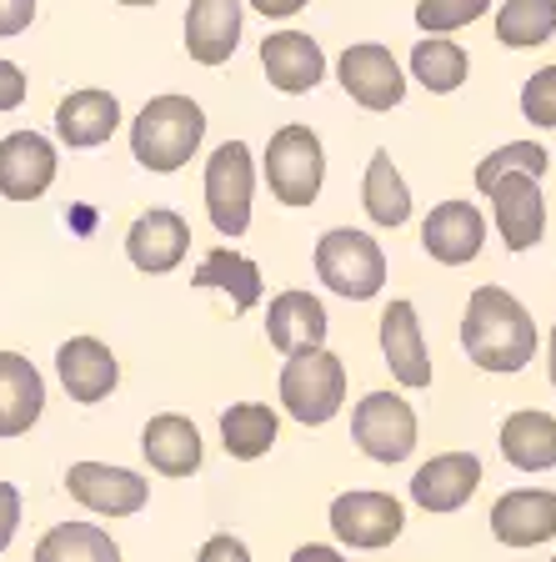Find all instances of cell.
Listing matches in <instances>:
<instances>
[{
	"label": "cell",
	"mask_w": 556,
	"mask_h": 562,
	"mask_svg": "<svg viewBox=\"0 0 556 562\" xmlns=\"http://www.w3.org/2000/svg\"><path fill=\"white\" fill-rule=\"evenodd\" d=\"M462 347L481 372H522L536 357V322L501 286H476L462 312Z\"/></svg>",
	"instance_id": "6da1fadb"
},
{
	"label": "cell",
	"mask_w": 556,
	"mask_h": 562,
	"mask_svg": "<svg viewBox=\"0 0 556 562\" xmlns=\"http://www.w3.org/2000/svg\"><path fill=\"white\" fill-rule=\"evenodd\" d=\"M201 136H206V116H201V105L191 95H156L131 121V156L146 171L166 176V171H181L196 156Z\"/></svg>",
	"instance_id": "7a4b0ae2"
},
{
	"label": "cell",
	"mask_w": 556,
	"mask_h": 562,
	"mask_svg": "<svg viewBox=\"0 0 556 562\" xmlns=\"http://www.w3.org/2000/svg\"><path fill=\"white\" fill-rule=\"evenodd\" d=\"M281 402L306 427H321V422L337 417L341 402H347V367H341L337 351L311 347L286 357V367H281Z\"/></svg>",
	"instance_id": "3957f363"
},
{
	"label": "cell",
	"mask_w": 556,
	"mask_h": 562,
	"mask_svg": "<svg viewBox=\"0 0 556 562\" xmlns=\"http://www.w3.org/2000/svg\"><path fill=\"white\" fill-rule=\"evenodd\" d=\"M316 277L347 302H371L386 286V257L366 232L337 226L316 241Z\"/></svg>",
	"instance_id": "277c9868"
},
{
	"label": "cell",
	"mask_w": 556,
	"mask_h": 562,
	"mask_svg": "<svg viewBox=\"0 0 556 562\" xmlns=\"http://www.w3.org/2000/svg\"><path fill=\"white\" fill-rule=\"evenodd\" d=\"M326 181V151L311 126H281L266 146V187L281 206H311Z\"/></svg>",
	"instance_id": "5b68a950"
},
{
	"label": "cell",
	"mask_w": 556,
	"mask_h": 562,
	"mask_svg": "<svg viewBox=\"0 0 556 562\" xmlns=\"http://www.w3.org/2000/svg\"><path fill=\"white\" fill-rule=\"evenodd\" d=\"M251 187H256V166L246 140H226L216 146V156L206 161V211L211 226L220 236H241L251 226Z\"/></svg>",
	"instance_id": "8992f818"
},
{
	"label": "cell",
	"mask_w": 556,
	"mask_h": 562,
	"mask_svg": "<svg viewBox=\"0 0 556 562\" xmlns=\"http://www.w3.org/2000/svg\"><path fill=\"white\" fill-rule=\"evenodd\" d=\"M351 437L371 462H406L417 447V412L396 392H366L351 412Z\"/></svg>",
	"instance_id": "52a82bcc"
},
{
	"label": "cell",
	"mask_w": 556,
	"mask_h": 562,
	"mask_svg": "<svg viewBox=\"0 0 556 562\" xmlns=\"http://www.w3.org/2000/svg\"><path fill=\"white\" fill-rule=\"evenodd\" d=\"M337 76L361 111H392V105H401V95H406L401 66H396V56L386 46H376V41H361V46L341 50Z\"/></svg>",
	"instance_id": "ba28073f"
},
{
	"label": "cell",
	"mask_w": 556,
	"mask_h": 562,
	"mask_svg": "<svg viewBox=\"0 0 556 562\" xmlns=\"http://www.w3.org/2000/svg\"><path fill=\"white\" fill-rule=\"evenodd\" d=\"M401 527H406V513L386 492H341L337 503H331V532L347 548L376 552L401 538Z\"/></svg>",
	"instance_id": "9c48e42d"
},
{
	"label": "cell",
	"mask_w": 556,
	"mask_h": 562,
	"mask_svg": "<svg viewBox=\"0 0 556 562\" xmlns=\"http://www.w3.org/2000/svg\"><path fill=\"white\" fill-rule=\"evenodd\" d=\"M536 181H542V176H532V171H507L497 187L487 191L507 251H532L546 232V201H542Z\"/></svg>",
	"instance_id": "30bf717a"
},
{
	"label": "cell",
	"mask_w": 556,
	"mask_h": 562,
	"mask_svg": "<svg viewBox=\"0 0 556 562\" xmlns=\"http://www.w3.org/2000/svg\"><path fill=\"white\" fill-rule=\"evenodd\" d=\"M66 492L101 517H131L151 497V487H146L136 472L111 468V462H76V468L66 472Z\"/></svg>",
	"instance_id": "8fae6325"
},
{
	"label": "cell",
	"mask_w": 556,
	"mask_h": 562,
	"mask_svg": "<svg viewBox=\"0 0 556 562\" xmlns=\"http://www.w3.org/2000/svg\"><path fill=\"white\" fill-rule=\"evenodd\" d=\"M481 241H487V216L472 206V201H441L421 222V246L427 257L441 267H466V261L481 257Z\"/></svg>",
	"instance_id": "7c38bea8"
},
{
	"label": "cell",
	"mask_w": 556,
	"mask_h": 562,
	"mask_svg": "<svg viewBox=\"0 0 556 562\" xmlns=\"http://www.w3.org/2000/svg\"><path fill=\"white\" fill-rule=\"evenodd\" d=\"M56 181V146L41 131H11L0 140V196L35 201Z\"/></svg>",
	"instance_id": "4fadbf2b"
},
{
	"label": "cell",
	"mask_w": 556,
	"mask_h": 562,
	"mask_svg": "<svg viewBox=\"0 0 556 562\" xmlns=\"http://www.w3.org/2000/svg\"><path fill=\"white\" fill-rule=\"evenodd\" d=\"M491 532L507 548H542L556 538V492L546 487H517L501 492L491 507Z\"/></svg>",
	"instance_id": "5bb4252c"
},
{
	"label": "cell",
	"mask_w": 556,
	"mask_h": 562,
	"mask_svg": "<svg viewBox=\"0 0 556 562\" xmlns=\"http://www.w3.org/2000/svg\"><path fill=\"white\" fill-rule=\"evenodd\" d=\"M56 372H60V386L70 392V402H86V407L105 402L121 382L116 351L105 347L101 337H70L66 347L56 351Z\"/></svg>",
	"instance_id": "9a60e30c"
},
{
	"label": "cell",
	"mask_w": 556,
	"mask_h": 562,
	"mask_svg": "<svg viewBox=\"0 0 556 562\" xmlns=\"http://www.w3.org/2000/svg\"><path fill=\"white\" fill-rule=\"evenodd\" d=\"M126 251H131V261H136V271L166 277V271H175L185 261V251H191V226H185L175 211L151 206L136 216V226H131V236H126Z\"/></svg>",
	"instance_id": "2e32d148"
},
{
	"label": "cell",
	"mask_w": 556,
	"mask_h": 562,
	"mask_svg": "<svg viewBox=\"0 0 556 562\" xmlns=\"http://www.w3.org/2000/svg\"><path fill=\"white\" fill-rule=\"evenodd\" d=\"M476 487H481V462L472 452H441L421 462L411 477V497L427 513H456L476 497Z\"/></svg>",
	"instance_id": "e0dca14e"
},
{
	"label": "cell",
	"mask_w": 556,
	"mask_h": 562,
	"mask_svg": "<svg viewBox=\"0 0 556 562\" xmlns=\"http://www.w3.org/2000/svg\"><path fill=\"white\" fill-rule=\"evenodd\" d=\"M241 46V0H191L185 50L196 66H226Z\"/></svg>",
	"instance_id": "ac0fdd59"
},
{
	"label": "cell",
	"mask_w": 556,
	"mask_h": 562,
	"mask_svg": "<svg viewBox=\"0 0 556 562\" xmlns=\"http://www.w3.org/2000/svg\"><path fill=\"white\" fill-rule=\"evenodd\" d=\"M382 351L401 386H411V392L431 386V351H427V337H421V322L411 302H392L382 312Z\"/></svg>",
	"instance_id": "d6986e66"
},
{
	"label": "cell",
	"mask_w": 556,
	"mask_h": 562,
	"mask_svg": "<svg viewBox=\"0 0 556 562\" xmlns=\"http://www.w3.org/2000/svg\"><path fill=\"white\" fill-rule=\"evenodd\" d=\"M261 66H266V81L286 95H302L311 86H321L326 76V56L306 31H276L261 41Z\"/></svg>",
	"instance_id": "ffe728a7"
},
{
	"label": "cell",
	"mask_w": 556,
	"mask_h": 562,
	"mask_svg": "<svg viewBox=\"0 0 556 562\" xmlns=\"http://www.w3.org/2000/svg\"><path fill=\"white\" fill-rule=\"evenodd\" d=\"M326 327H331V316H326V306L316 302L311 292H281V296H271L266 337H271V347H276V351L296 357V351L321 347Z\"/></svg>",
	"instance_id": "44dd1931"
},
{
	"label": "cell",
	"mask_w": 556,
	"mask_h": 562,
	"mask_svg": "<svg viewBox=\"0 0 556 562\" xmlns=\"http://www.w3.org/2000/svg\"><path fill=\"white\" fill-rule=\"evenodd\" d=\"M140 452L161 477H191L201 468V432L196 422L181 417V412H161V417L146 422L140 432Z\"/></svg>",
	"instance_id": "7402d4cb"
},
{
	"label": "cell",
	"mask_w": 556,
	"mask_h": 562,
	"mask_svg": "<svg viewBox=\"0 0 556 562\" xmlns=\"http://www.w3.org/2000/svg\"><path fill=\"white\" fill-rule=\"evenodd\" d=\"M121 126V101L111 91H70L56 111V136L70 151H91Z\"/></svg>",
	"instance_id": "603a6c76"
},
{
	"label": "cell",
	"mask_w": 556,
	"mask_h": 562,
	"mask_svg": "<svg viewBox=\"0 0 556 562\" xmlns=\"http://www.w3.org/2000/svg\"><path fill=\"white\" fill-rule=\"evenodd\" d=\"M46 407V382L21 351H0V437H21Z\"/></svg>",
	"instance_id": "cb8c5ba5"
},
{
	"label": "cell",
	"mask_w": 556,
	"mask_h": 562,
	"mask_svg": "<svg viewBox=\"0 0 556 562\" xmlns=\"http://www.w3.org/2000/svg\"><path fill=\"white\" fill-rule=\"evenodd\" d=\"M501 457L517 472H546L556 468V417L546 412H511L501 422Z\"/></svg>",
	"instance_id": "d4e9b609"
},
{
	"label": "cell",
	"mask_w": 556,
	"mask_h": 562,
	"mask_svg": "<svg viewBox=\"0 0 556 562\" xmlns=\"http://www.w3.org/2000/svg\"><path fill=\"white\" fill-rule=\"evenodd\" d=\"M276 412L266 402H236V407L220 412V447L236 457V462H256L266 457L276 442Z\"/></svg>",
	"instance_id": "484cf974"
},
{
	"label": "cell",
	"mask_w": 556,
	"mask_h": 562,
	"mask_svg": "<svg viewBox=\"0 0 556 562\" xmlns=\"http://www.w3.org/2000/svg\"><path fill=\"white\" fill-rule=\"evenodd\" d=\"M35 562H121V548L95 522H60L35 542Z\"/></svg>",
	"instance_id": "4316f807"
},
{
	"label": "cell",
	"mask_w": 556,
	"mask_h": 562,
	"mask_svg": "<svg viewBox=\"0 0 556 562\" xmlns=\"http://www.w3.org/2000/svg\"><path fill=\"white\" fill-rule=\"evenodd\" d=\"M196 286H220V292L231 296L236 312H251V306L261 302V271H256L251 257L231 251V246H216V251H206V257H201Z\"/></svg>",
	"instance_id": "83f0119b"
},
{
	"label": "cell",
	"mask_w": 556,
	"mask_h": 562,
	"mask_svg": "<svg viewBox=\"0 0 556 562\" xmlns=\"http://www.w3.org/2000/svg\"><path fill=\"white\" fill-rule=\"evenodd\" d=\"M361 201H366V216L376 226H401L406 216H411V191H406L401 171L392 166V151H376V156H371Z\"/></svg>",
	"instance_id": "f1b7e54d"
},
{
	"label": "cell",
	"mask_w": 556,
	"mask_h": 562,
	"mask_svg": "<svg viewBox=\"0 0 556 562\" xmlns=\"http://www.w3.org/2000/svg\"><path fill=\"white\" fill-rule=\"evenodd\" d=\"M411 76H417L431 95L456 91V86L466 81V50L456 46V41H446V35H427V41H417V50H411Z\"/></svg>",
	"instance_id": "f546056e"
},
{
	"label": "cell",
	"mask_w": 556,
	"mask_h": 562,
	"mask_svg": "<svg viewBox=\"0 0 556 562\" xmlns=\"http://www.w3.org/2000/svg\"><path fill=\"white\" fill-rule=\"evenodd\" d=\"M556 35V0H507L497 11V41L501 46H542Z\"/></svg>",
	"instance_id": "4dcf8cb0"
},
{
	"label": "cell",
	"mask_w": 556,
	"mask_h": 562,
	"mask_svg": "<svg viewBox=\"0 0 556 562\" xmlns=\"http://www.w3.org/2000/svg\"><path fill=\"white\" fill-rule=\"evenodd\" d=\"M546 166H552V156H546V146H536V140H511V146H501V151H491L487 161L476 166V191L487 196L491 187H497L507 171H532V176H546Z\"/></svg>",
	"instance_id": "1f68e13d"
},
{
	"label": "cell",
	"mask_w": 556,
	"mask_h": 562,
	"mask_svg": "<svg viewBox=\"0 0 556 562\" xmlns=\"http://www.w3.org/2000/svg\"><path fill=\"white\" fill-rule=\"evenodd\" d=\"M491 11V0H421L417 5V25L427 35H452L462 25L481 21Z\"/></svg>",
	"instance_id": "d6a6232c"
},
{
	"label": "cell",
	"mask_w": 556,
	"mask_h": 562,
	"mask_svg": "<svg viewBox=\"0 0 556 562\" xmlns=\"http://www.w3.org/2000/svg\"><path fill=\"white\" fill-rule=\"evenodd\" d=\"M522 116L532 126L556 131V66H542L532 81L522 86Z\"/></svg>",
	"instance_id": "836d02e7"
},
{
	"label": "cell",
	"mask_w": 556,
	"mask_h": 562,
	"mask_svg": "<svg viewBox=\"0 0 556 562\" xmlns=\"http://www.w3.org/2000/svg\"><path fill=\"white\" fill-rule=\"evenodd\" d=\"M15 527H21V492H15L11 482H0V552L11 548Z\"/></svg>",
	"instance_id": "e575fe53"
},
{
	"label": "cell",
	"mask_w": 556,
	"mask_h": 562,
	"mask_svg": "<svg viewBox=\"0 0 556 562\" xmlns=\"http://www.w3.org/2000/svg\"><path fill=\"white\" fill-rule=\"evenodd\" d=\"M196 562H251V552H246L241 538H231V532H216V538L201 548Z\"/></svg>",
	"instance_id": "d590c367"
},
{
	"label": "cell",
	"mask_w": 556,
	"mask_h": 562,
	"mask_svg": "<svg viewBox=\"0 0 556 562\" xmlns=\"http://www.w3.org/2000/svg\"><path fill=\"white\" fill-rule=\"evenodd\" d=\"M25 101V70L15 60H0V111H15Z\"/></svg>",
	"instance_id": "8d00e7d4"
},
{
	"label": "cell",
	"mask_w": 556,
	"mask_h": 562,
	"mask_svg": "<svg viewBox=\"0 0 556 562\" xmlns=\"http://www.w3.org/2000/svg\"><path fill=\"white\" fill-rule=\"evenodd\" d=\"M35 21V0H0V35H21Z\"/></svg>",
	"instance_id": "74e56055"
},
{
	"label": "cell",
	"mask_w": 556,
	"mask_h": 562,
	"mask_svg": "<svg viewBox=\"0 0 556 562\" xmlns=\"http://www.w3.org/2000/svg\"><path fill=\"white\" fill-rule=\"evenodd\" d=\"M291 562H347L337 548H326V542H306V548L291 552Z\"/></svg>",
	"instance_id": "f35d334b"
},
{
	"label": "cell",
	"mask_w": 556,
	"mask_h": 562,
	"mask_svg": "<svg viewBox=\"0 0 556 562\" xmlns=\"http://www.w3.org/2000/svg\"><path fill=\"white\" fill-rule=\"evenodd\" d=\"M261 15H271V21H286V15H296L306 5V0H251Z\"/></svg>",
	"instance_id": "ab89813d"
},
{
	"label": "cell",
	"mask_w": 556,
	"mask_h": 562,
	"mask_svg": "<svg viewBox=\"0 0 556 562\" xmlns=\"http://www.w3.org/2000/svg\"><path fill=\"white\" fill-rule=\"evenodd\" d=\"M546 372H552V386H556V327H552V347H546Z\"/></svg>",
	"instance_id": "60d3db41"
},
{
	"label": "cell",
	"mask_w": 556,
	"mask_h": 562,
	"mask_svg": "<svg viewBox=\"0 0 556 562\" xmlns=\"http://www.w3.org/2000/svg\"><path fill=\"white\" fill-rule=\"evenodd\" d=\"M121 5H156V0H121Z\"/></svg>",
	"instance_id": "b9f144b4"
},
{
	"label": "cell",
	"mask_w": 556,
	"mask_h": 562,
	"mask_svg": "<svg viewBox=\"0 0 556 562\" xmlns=\"http://www.w3.org/2000/svg\"><path fill=\"white\" fill-rule=\"evenodd\" d=\"M552 562H556V558H552Z\"/></svg>",
	"instance_id": "7bdbcfd3"
}]
</instances>
